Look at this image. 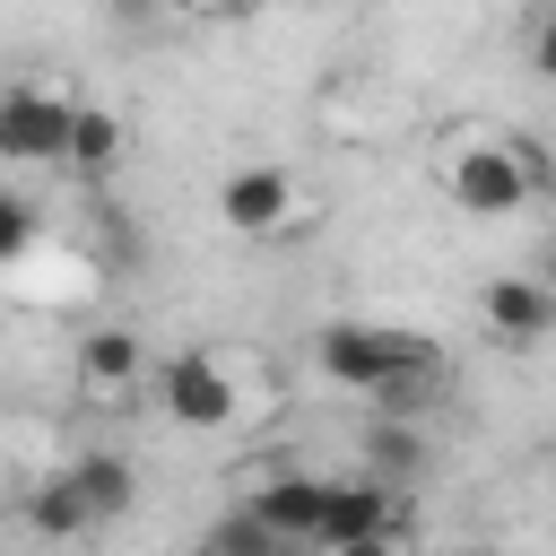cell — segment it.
I'll return each mask as SVG.
<instances>
[{"instance_id": "8", "label": "cell", "mask_w": 556, "mask_h": 556, "mask_svg": "<svg viewBox=\"0 0 556 556\" xmlns=\"http://www.w3.org/2000/svg\"><path fill=\"white\" fill-rule=\"evenodd\" d=\"M321 504H330V478H304V469H287V478H269L243 513L252 521H269L278 539H321Z\"/></svg>"}, {"instance_id": "17", "label": "cell", "mask_w": 556, "mask_h": 556, "mask_svg": "<svg viewBox=\"0 0 556 556\" xmlns=\"http://www.w3.org/2000/svg\"><path fill=\"white\" fill-rule=\"evenodd\" d=\"M460 556H486V547H460Z\"/></svg>"}, {"instance_id": "4", "label": "cell", "mask_w": 556, "mask_h": 556, "mask_svg": "<svg viewBox=\"0 0 556 556\" xmlns=\"http://www.w3.org/2000/svg\"><path fill=\"white\" fill-rule=\"evenodd\" d=\"M217 217H226L235 235H278V226L295 217V174H287V165H235V174L217 182Z\"/></svg>"}, {"instance_id": "9", "label": "cell", "mask_w": 556, "mask_h": 556, "mask_svg": "<svg viewBox=\"0 0 556 556\" xmlns=\"http://www.w3.org/2000/svg\"><path fill=\"white\" fill-rule=\"evenodd\" d=\"M391 530V495L365 486V478H330V504H321V539L313 547H356V539H382Z\"/></svg>"}, {"instance_id": "5", "label": "cell", "mask_w": 556, "mask_h": 556, "mask_svg": "<svg viewBox=\"0 0 556 556\" xmlns=\"http://www.w3.org/2000/svg\"><path fill=\"white\" fill-rule=\"evenodd\" d=\"M70 122H78L70 96H52V87H9V104H0V148H9V156H70Z\"/></svg>"}, {"instance_id": "12", "label": "cell", "mask_w": 556, "mask_h": 556, "mask_svg": "<svg viewBox=\"0 0 556 556\" xmlns=\"http://www.w3.org/2000/svg\"><path fill=\"white\" fill-rule=\"evenodd\" d=\"M96 513L78 504V486L70 478H52V486H35V530H52V539H78Z\"/></svg>"}, {"instance_id": "11", "label": "cell", "mask_w": 556, "mask_h": 556, "mask_svg": "<svg viewBox=\"0 0 556 556\" xmlns=\"http://www.w3.org/2000/svg\"><path fill=\"white\" fill-rule=\"evenodd\" d=\"M122 156V122L104 113V104H78V122H70V165H113Z\"/></svg>"}, {"instance_id": "15", "label": "cell", "mask_w": 556, "mask_h": 556, "mask_svg": "<svg viewBox=\"0 0 556 556\" xmlns=\"http://www.w3.org/2000/svg\"><path fill=\"white\" fill-rule=\"evenodd\" d=\"M148 9H200V0H148Z\"/></svg>"}, {"instance_id": "3", "label": "cell", "mask_w": 556, "mask_h": 556, "mask_svg": "<svg viewBox=\"0 0 556 556\" xmlns=\"http://www.w3.org/2000/svg\"><path fill=\"white\" fill-rule=\"evenodd\" d=\"M156 408H165L174 426H226V417H235V374H226L217 356L182 348V356L156 365Z\"/></svg>"}, {"instance_id": "14", "label": "cell", "mask_w": 556, "mask_h": 556, "mask_svg": "<svg viewBox=\"0 0 556 556\" xmlns=\"http://www.w3.org/2000/svg\"><path fill=\"white\" fill-rule=\"evenodd\" d=\"M339 556H417V547H400V539L382 530V539H356V547H339Z\"/></svg>"}, {"instance_id": "7", "label": "cell", "mask_w": 556, "mask_h": 556, "mask_svg": "<svg viewBox=\"0 0 556 556\" xmlns=\"http://www.w3.org/2000/svg\"><path fill=\"white\" fill-rule=\"evenodd\" d=\"M70 365H78V391H87V400H130V391L148 382V348H139V330H87Z\"/></svg>"}, {"instance_id": "2", "label": "cell", "mask_w": 556, "mask_h": 556, "mask_svg": "<svg viewBox=\"0 0 556 556\" xmlns=\"http://www.w3.org/2000/svg\"><path fill=\"white\" fill-rule=\"evenodd\" d=\"M434 365V339L391 330V321H330L321 330V374L348 391H408Z\"/></svg>"}, {"instance_id": "13", "label": "cell", "mask_w": 556, "mask_h": 556, "mask_svg": "<svg viewBox=\"0 0 556 556\" xmlns=\"http://www.w3.org/2000/svg\"><path fill=\"white\" fill-rule=\"evenodd\" d=\"M530 61H539V70H547V78H556V9H547V17H539V35H530Z\"/></svg>"}, {"instance_id": "10", "label": "cell", "mask_w": 556, "mask_h": 556, "mask_svg": "<svg viewBox=\"0 0 556 556\" xmlns=\"http://www.w3.org/2000/svg\"><path fill=\"white\" fill-rule=\"evenodd\" d=\"M61 478L78 486V504H87L96 521L130 513V495H139V478H130V460H122V452H70V469H61Z\"/></svg>"}, {"instance_id": "16", "label": "cell", "mask_w": 556, "mask_h": 556, "mask_svg": "<svg viewBox=\"0 0 556 556\" xmlns=\"http://www.w3.org/2000/svg\"><path fill=\"white\" fill-rule=\"evenodd\" d=\"M547 287H556V243H547Z\"/></svg>"}, {"instance_id": "1", "label": "cell", "mask_w": 556, "mask_h": 556, "mask_svg": "<svg viewBox=\"0 0 556 556\" xmlns=\"http://www.w3.org/2000/svg\"><path fill=\"white\" fill-rule=\"evenodd\" d=\"M539 174H547V165H539L513 130H478V122H469V130L443 139V191H452L460 208H478V217H513V208L539 191Z\"/></svg>"}, {"instance_id": "6", "label": "cell", "mask_w": 556, "mask_h": 556, "mask_svg": "<svg viewBox=\"0 0 556 556\" xmlns=\"http://www.w3.org/2000/svg\"><path fill=\"white\" fill-rule=\"evenodd\" d=\"M478 321H486L504 348H530L539 330H556V287H547V278H486Z\"/></svg>"}]
</instances>
